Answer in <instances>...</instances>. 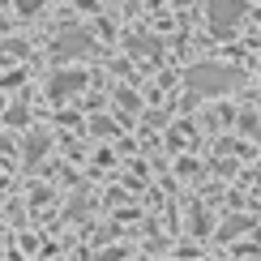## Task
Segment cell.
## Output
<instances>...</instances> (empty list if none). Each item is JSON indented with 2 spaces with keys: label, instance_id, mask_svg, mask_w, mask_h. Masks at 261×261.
<instances>
[{
  "label": "cell",
  "instance_id": "1",
  "mask_svg": "<svg viewBox=\"0 0 261 261\" xmlns=\"http://www.w3.org/2000/svg\"><path fill=\"white\" fill-rule=\"evenodd\" d=\"M231 82H236V73H231V69H223V64H197V69L189 73V86H193L197 94L231 90Z\"/></svg>",
  "mask_w": 261,
  "mask_h": 261
},
{
  "label": "cell",
  "instance_id": "2",
  "mask_svg": "<svg viewBox=\"0 0 261 261\" xmlns=\"http://www.w3.org/2000/svg\"><path fill=\"white\" fill-rule=\"evenodd\" d=\"M205 13H210L214 35H231L244 17V0H205Z\"/></svg>",
  "mask_w": 261,
  "mask_h": 261
},
{
  "label": "cell",
  "instance_id": "3",
  "mask_svg": "<svg viewBox=\"0 0 261 261\" xmlns=\"http://www.w3.org/2000/svg\"><path fill=\"white\" fill-rule=\"evenodd\" d=\"M82 51H90V39L82 30H64L60 43H56V56H82Z\"/></svg>",
  "mask_w": 261,
  "mask_h": 261
},
{
  "label": "cell",
  "instance_id": "4",
  "mask_svg": "<svg viewBox=\"0 0 261 261\" xmlns=\"http://www.w3.org/2000/svg\"><path fill=\"white\" fill-rule=\"evenodd\" d=\"M77 86H82V77H77V73H60V77L51 82V90H56V94H64V90H77Z\"/></svg>",
  "mask_w": 261,
  "mask_h": 261
},
{
  "label": "cell",
  "instance_id": "5",
  "mask_svg": "<svg viewBox=\"0 0 261 261\" xmlns=\"http://www.w3.org/2000/svg\"><path fill=\"white\" fill-rule=\"evenodd\" d=\"M39 5H43V0H17V9H21V13H35Z\"/></svg>",
  "mask_w": 261,
  "mask_h": 261
},
{
  "label": "cell",
  "instance_id": "6",
  "mask_svg": "<svg viewBox=\"0 0 261 261\" xmlns=\"http://www.w3.org/2000/svg\"><path fill=\"white\" fill-rule=\"evenodd\" d=\"M0 35H5V17H0Z\"/></svg>",
  "mask_w": 261,
  "mask_h": 261
}]
</instances>
